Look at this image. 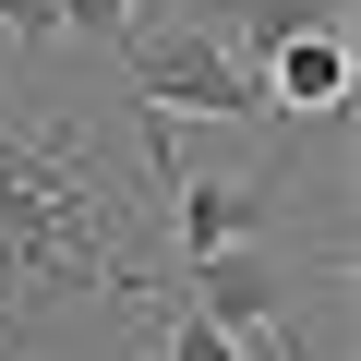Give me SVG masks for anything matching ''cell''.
Masks as SVG:
<instances>
[{
	"mask_svg": "<svg viewBox=\"0 0 361 361\" xmlns=\"http://www.w3.org/2000/svg\"><path fill=\"white\" fill-rule=\"evenodd\" d=\"M337 97H349V25L265 49V121H337Z\"/></svg>",
	"mask_w": 361,
	"mask_h": 361,
	"instance_id": "obj_4",
	"label": "cell"
},
{
	"mask_svg": "<svg viewBox=\"0 0 361 361\" xmlns=\"http://www.w3.org/2000/svg\"><path fill=\"white\" fill-rule=\"evenodd\" d=\"M169 169L180 121H97L73 85H0V361L121 337L169 301Z\"/></svg>",
	"mask_w": 361,
	"mask_h": 361,
	"instance_id": "obj_1",
	"label": "cell"
},
{
	"mask_svg": "<svg viewBox=\"0 0 361 361\" xmlns=\"http://www.w3.org/2000/svg\"><path fill=\"white\" fill-rule=\"evenodd\" d=\"M145 325H157V361H241V337H229V325H205V313L180 301V289H169Z\"/></svg>",
	"mask_w": 361,
	"mask_h": 361,
	"instance_id": "obj_5",
	"label": "cell"
},
{
	"mask_svg": "<svg viewBox=\"0 0 361 361\" xmlns=\"http://www.w3.org/2000/svg\"><path fill=\"white\" fill-rule=\"evenodd\" d=\"M121 61H133V109L157 121H265V61L229 37L217 0H193L180 25H133Z\"/></svg>",
	"mask_w": 361,
	"mask_h": 361,
	"instance_id": "obj_2",
	"label": "cell"
},
{
	"mask_svg": "<svg viewBox=\"0 0 361 361\" xmlns=\"http://www.w3.org/2000/svg\"><path fill=\"white\" fill-rule=\"evenodd\" d=\"M169 289L193 301L205 325L253 337V325H289V301H301V265H289V241H229V253H180V277H169Z\"/></svg>",
	"mask_w": 361,
	"mask_h": 361,
	"instance_id": "obj_3",
	"label": "cell"
}]
</instances>
